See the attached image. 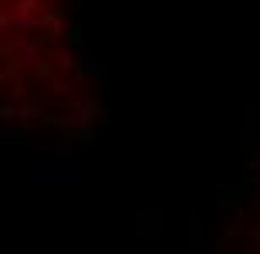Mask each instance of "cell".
Listing matches in <instances>:
<instances>
[{
  "label": "cell",
  "instance_id": "cell-1",
  "mask_svg": "<svg viewBox=\"0 0 260 254\" xmlns=\"http://www.w3.org/2000/svg\"><path fill=\"white\" fill-rule=\"evenodd\" d=\"M34 4L38 0H0V31L7 27L10 20H24V17H30L34 14Z\"/></svg>",
  "mask_w": 260,
  "mask_h": 254
}]
</instances>
